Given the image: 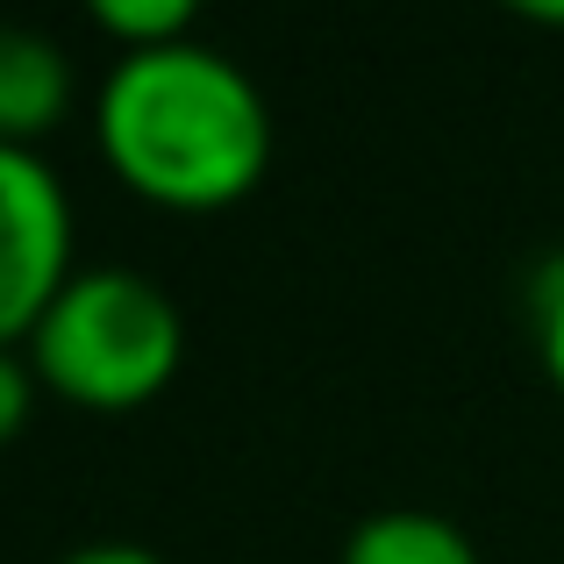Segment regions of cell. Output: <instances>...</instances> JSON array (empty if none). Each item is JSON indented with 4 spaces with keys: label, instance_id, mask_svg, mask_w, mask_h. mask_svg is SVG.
Listing matches in <instances>:
<instances>
[{
    "label": "cell",
    "instance_id": "cell-1",
    "mask_svg": "<svg viewBox=\"0 0 564 564\" xmlns=\"http://www.w3.org/2000/svg\"><path fill=\"white\" fill-rule=\"evenodd\" d=\"M100 165L151 207L215 215L258 193L272 165V108L229 51L200 36L129 51L94 94Z\"/></svg>",
    "mask_w": 564,
    "mask_h": 564
},
{
    "label": "cell",
    "instance_id": "cell-2",
    "mask_svg": "<svg viewBox=\"0 0 564 564\" xmlns=\"http://www.w3.org/2000/svg\"><path fill=\"white\" fill-rule=\"evenodd\" d=\"M29 365L43 393L86 414H137L180 379L186 315L137 264H79L29 329Z\"/></svg>",
    "mask_w": 564,
    "mask_h": 564
},
{
    "label": "cell",
    "instance_id": "cell-3",
    "mask_svg": "<svg viewBox=\"0 0 564 564\" xmlns=\"http://www.w3.org/2000/svg\"><path fill=\"white\" fill-rule=\"evenodd\" d=\"M72 264V200L43 151L0 143V350L29 344Z\"/></svg>",
    "mask_w": 564,
    "mask_h": 564
},
{
    "label": "cell",
    "instance_id": "cell-4",
    "mask_svg": "<svg viewBox=\"0 0 564 564\" xmlns=\"http://www.w3.org/2000/svg\"><path fill=\"white\" fill-rule=\"evenodd\" d=\"M72 108V57L29 22H0V143L36 151Z\"/></svg>",
    "mask_w": 564,
    "mask_h": 564
},
{
    "label": "cell",
    "instance_id": "cell-5",
    "mask_svg": "<svg viewBox=\"0 0 564 564\" xmlns=\"http://www.w3.org/2000/svg\"><path fill=\"white\" fill-rule=\"evenodd\" d=\"M336 564H486L479 543L451 522V514L429 508H379L365 514L344 536V557Z\"/></svg>",
    "mask_w": 564,
    "mask_h": 564
},
{
    "label": "cell",
    "instance_id": "cell-6",
    "mask_svg": "<svg viewBox=\"0 0 564 564\" xmlns=\"http://www.w3.org/2000/svg\"><path fill=\"white\" fill-rule=\"evenodd\" d=\"M94 29L115 43V57L158 51L193 36V0H94Z\"/></svg>",
    "mask_w": 564,
    "mask_h": 564
},
{
    "label": "cell",
    "instance_id": "cell-7",
    "mask_svg": "<svg viewBox=\"0 0 564 564\" xmlns=\"http://www.w3.org/2000/svg\"><path fill=\"white\" fill-rule=\"evenodd\" d=\"M36 393H43V379H36V365H29V350H0V451L29 429Z\"/></svg>",
    "mask_w": 564,
    "mask_h": 564
},
{
    "label": "cell",
    "instance_id": "cell-8",
    "mask_svg": "<svg viewBox=\"0 0 564 564\" xmlns=\"http://www.w3.org/2000/svg\"><path fill=\"white\" fill-rule=\"evenodd\" d=\"M536 336H543V372H551V386L564 393V264L536 293Z\"/></svg>",
    "mask_w": 564,
    "mask_h": 564
},
{
    "label": "cell",
    "instance_id": "cell-9",
    "mask_svg": "<svg viewBox=\"0 0 564 564\" xmlns=\"http://www.w3.org/2000/svg\"><path fill=\"white\" fill-rule=\"evenodd\" d=\"M57 564H165L151 551V543H122V536H100V543H79V551H65Z\"/></svg>",
    "mask_w": 564,
    "mask_h": 564
}]
</instances>
